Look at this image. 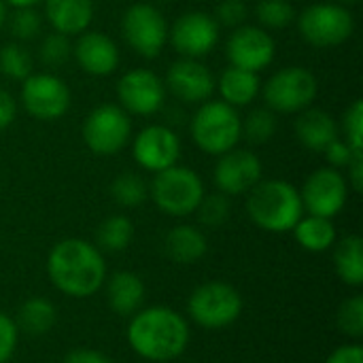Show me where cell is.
<instances>
[{"label":"cell","mask_w":363,"mask_h":363,"mask_svg":"<svg viewBox=\"0 0 363 363\" xmlns=\"http://www.w3.org/2000/svg\"><path fill=\"white\" fill-rule=\"evenodd\" d=\"M294 236L298 240V245L304 251L311 253H323L330 251L336 242V228L332 223V219L325 217H317V215H308L302 217L296 225H294Z\"/></svg>","instance_id":"484cf974"},{"label":"cell","mask_w":363,"mask_h":363,"mask_svg":"<svg viewBox=\"0 0 363 363\" xmlns=\"http://www.w3.org/2000/svg\"><path fill=\"white\" fill-rule=\"evenodd\" d=\"M121 34L138 55L151 60L160 55L168 40V23L155 6L138 2L123 13Z\"/></svg>","instance_id":"30bf717a"},{"label":"cell","mask_w":363,"mask_h":363,"mask_svg":"<svg viewBox=\"0 0 363 363\" xmlns=\"http://www.w3.org/2000/svg\"><path fill=\"white\" fill-rule=\"evenodd\" d=\"M111 196H113V200L119 206H123V208H136V206H140L147 200L149 187L143 181V177H138L136 172H121L111 183Z\"/></svg>","instance_id":"f1b7e54d"},{"label":"cell","mask_w":363,"mask_h":363,"mask_svg":"<svg viewBox=\"0 0 363 363\" xmlns=\"http://www.w3.org/2000/svg\"><path fill=\"white\" fill-rule=\"evenodd\" d=\"M34 62L30 51L19 43H9L0 47V72L13 81H23L32 74Z\"/></svg>","instance_id":"f546056e"},{"label":"cell","mask_w":363,"mask_h":363,"mask_svg":"<svg viewBox=\"0 0 363 363\" xmlns=\"http://www.w3.org/2000/svg\"><path fill=\"white\" fill-rule=\"evenodd\" d=\"M317 77L304 66H287L272 74L264 85V100L270 111L300 113L317 98Z\"/></svg>","instance_id":"ba28073f"},{"label":"cell","mask_w":363,"mask_h":363,"mask_svg":"<svg viewBox=\"0 0 363 363\" xmlns=\"http://www.w3.org/2000/svg\"><path fill=\"white\" fill-rule=\"evenodd\" d=\"M106 302L108 308L119 317H132L143 308L145 302V283L136 272H115L106 281Z\"/></svg>","instance_id":"ffe728a7"},{"label":"cell","mask_w":363,"mask_h":363,"mask_svg":"<svg viewBox=\"0 0 363 363\" xmlns=\"http://www.w3.org/2000/svg\"><path fill=\"white\" fill-rule=\"evenodd\" d=\"M21 104L30 117L38 121H53L66 115L70 106V89L55 74H30L28 79H23Z\"/></svg>","instance_id":"8fae6325"},{"label":"cell","mask_w":363,"mask_h":363,"mask_svg":"<svg viewBox=\"0 0 363 363\" xmlns=\"http://www.w3.org/2000/svg\"><path fill=\"white\" fill-rule=\"evenodd\" d=\"M132 153L140 168L160 172L177 164L181 155V140L166 125H149L134 138Z\"/></svg>","instance_id":"2e32d148"},{"label":"cell","mask_w":363,"mask_h":363,"mask_svg":"<svg viewBox=\"0 0 363 363\" xmlns=\"http://www.w3.org/2000/svg\"><path fill=\"white\" fill-rule=\"evenodd\" d=\"M325 363H363V347L357 342L342 345L328 357Z\"/></svg>","instance_id":"60d3db41"},{"label":"cell","mask_w":363,"mask_h":363,"mask_svg":"<svg viewBox=\"0 0 363 363\" xmlns=\"http://www.w3.org/2000/svg\"><path fill=\"white\" fill-rule=\"evenodd\" d=\"M194 143L208 155H223L242 136V121L234 106L223 100H206L191 119Z\"/></svg>","instance_id":"277c9868"},{"label":"cell","mask_w":363,"mask_h":363,"mask_svg":"<svg viewBox=\"0 0 363 363\" xmlns=\"http://www.w3.org/2000/svg\"><path fill=\"white\" fill-rule=\"evenodd\" d=\"M296 136L306 149L323 153V149L338 138V125L330 113L321 108H304L296 119Z\"/></svg>","instance_id":"7402d4cb"},{"label":"cell","mask_w":363,"mask_h":363,"mask_svg":"<svg viewBox=\"0 0 363 363\" xmlns=\"http://www.w3.org/2000/svg\"><path fill=\"white\" fill-rule=\"evenodd\" d=\"M57 323V308L53 306V302H49L47 298H28L19 311H17V319L15 325L19 330V334H28V336H45L47 332L53 330V325Z\"/></svg>","instance_id":"d4e9b609"},{"label":"cell","mask_w":363,"mask_h":363,"mask_svg":"<svg viewBox=\"0 0 363 363\" xmlns=\"http://www.w3.org/2000/svg\"><path fill=\"white\" fill-rule=\"evenodd\" d=\"M19 345V330L15 325V319L4 315L0 311V363H6Z\"/></svg>","instance_id":"74e56055"},{"label":"cell","mask_w":363,"mask_h":363,"mask_svg":"<svg viewBox=\"0 0 363 363\" xmlns=\"http://www.w3.org/2000/svg\"><path fill=\"white\" fill-rule=\"evenodd\" d=\"M168 38L172 47L183 57H204L219 40V23L215 17L202 11H189L183 13L172 28L168 30Z\"/></svg>","instance_id":"4fadbf2b"},{"label":"cell","mask_w":363,"mask_h":363,"mask_svg":"<svg viewBox=\"0 0 363 363\" xmlns=\"http://www.w3.org/2000/svg\"><path fill=\"white\" fill-rule=\"evenodd\" d=\"M45 17L60 34H81L94 19V0H45Z\"/></svg>","instance_id":"44dd1931"},{"label":"cell","mask_w":363,"mask_h":363,"mask_svg":"<svg viewBox=\"0 0 363 363\" xmlns=\"http://www.w3.org/2000/svg\"><path fill=\"white\" fill-rule=\"evenodd\" d=\"M334 268L349 287L363 285V240L357 234L342 238L334 251Z\"/></svg>","instance_id":"4316f807"},{"label":"cell","mask_w":363,"mask_h":363,"mask_svg":"<svg viewBox=\"0 0 363 363\" xmlns=\"http://www.w3.org/2000/svg\"><path fill=\"white\" fill-rule=\"evenodd\" d=\"M11 32L17 40H32L38 30H40V15L34 11V6L30 9H17L11 15Z\"/></svg>","instance_id":"d590c367"},{"label":"cell","mask_w":363,"mask_h":363,"mask_svg":"<svg viewBox=\"0 0 363 363\" xmlns=\"http://www.w3.org/2000/svg\"><path fill=\"white\" fill-rule=\"evenodd\" d=\"M164 251L174 264L189 266V264L200 262L206 255L208 242H206V236L198 228H194V225H177L166 234Z\"/></svg>","instance_id":"603a6c76"},{"label":"cell","mask_w":363,"mask_h":363,"mask_svg":"<svg viewBox=\"0 0 363 363\" xmlns=\"http://www.w3.org/2000/svg\"><path fill=\"white\" fill-rule=\"evenodd\" d=\"M47 274L51 285L60 294L85 300L104 287V255L96 245L83 238H66L53 245V249L49 251Z\"/></svg>","instance_id":"6da1fadb"},{"label":"cell","mask_w":363,"mask_h":363,"mask_svg":"<svg viewBox=\"0 0 363 363\" xmlns=\"http://www.w3.org/2000/svg\"><path fill=\"white\" fill-rule=\"evenodd\" d=\"M4 23H6V2L0 0V30L4 28Z\"/></svg>","instance_id":"bcb514c9"},{"label":"cell","mask_w":363,"mask_h":363,"mask_svg":"<svg viewBox=\"0 0 363 363\" xmlns=\"http://www.w3.org/2000/svg\"><path fill=\"white\" fill-rule=\"evenodd\" d=\"M245 138L253 145H266L277 132V115L270 108H255L242 123Z\"/></svg>","instance_id":"4dcf8cb0"},{"label":"cell","mask_w":363,"mask_h":363,"mask_svg":"<svg viewBox=\"0 0 363 363\" xmlns=\"http://www.w3.org/2000/svg\"><path fill=\"white\" fill-rule=\"evenodd\" d=\"M166 87L181 102L200 104L213 96L215 77L202 62L183 57L170 64L168 74H166Z\"/></svg>","instance_id":"ac0fdd59"},{"label":"cell","mask_w":363,"mask_h":363,"mask_svg":"<svg viewBox=\"0 0 363 363\" xmlns=\"http://www.w3.org/2000/svg\"><path fill=\"white\" fill-rule=\"evenodd\" d=\"M347 168H349V183L359 194L363 189V151L353 155V160L349 162Z\"/></svg>","instance_id":"ee69618b"},{"label":"cell","mask_w":363,"mask_h":363,"mask_svg":"<svg viewBox=\"0 0 363 363\" xmlns=\"http://www.w3.org/2000/svg\"><path fill=\"white\" fill-rule=\"evenodd\" d=\"M215 17H217L215 21L221 26L238 28L247 19V4L242 0H221Z\"/></svg>","instance_id":"f35d334b"},{"label":"cell","mask_w":363,"mask_h":363,"mask_svg":"<svg viewBox=\"0 0 363 363\" xmlns=\"http://www.w3.org/2000/svg\"><path fill=\"white\" fill-rule=\"evenodd\" d=\"M132 136L128 113L117 104L96 106L83 121V143L96 155L119 153Z\"/></svg>","instance_id":"9c48e42d"},{"label":"cell","mask_w":363,"mask_h":363,"mask_svg":"<svg viewBox=\"0 0 363 363\" xmlns=\"http://www.w3.org/2000/svg\"><path fill=\"white\" fill-rule=\"evenodd\" d=\"M342 2H347V4H355V2H359V0H342Z\"/></svg>","instance_id":"7dc6e473"},{"label":"cell","mask_w":363,"mask_h":363,"mask_svg":"<svg viewBox=\"0 0 363 363\" xmlns=\"http://www.w3.org/2000/svg\"><path fill=\"white\" fill-rule=\"evenodd\" d=\"M300 198L308 215L332 219L347 204L349 198L347 179L336 168H319L306 179Z\"/></svg>","instance_id":"7c38bea8"},{"label":"cell","mask_w":363,"mask_h":363,"mask_svg":"<svg viewBox=\"0 0 363 363\" xmlns=\"http://www.w3.org/2000/svg\"><path fill=\"white\" fill-rule=\"evenodd\" d=\"M117 98L121 108L132 115H153L162 108L166 98L164 81L147 68L128 70L117 83Z\"/></svg>","instance_id":"5bb4252c"},{"label":"cell","mask_w":363,"mask_h":363,"mask_svg":"<svg viewBox=\"0 0 363 363\" xmlns=\"http://www.w3.org/2000/svg\"><path fill=\"white\" fill-rule=\"evenodd\" d=\"M4 2L15 6V9H30V6H36L40 0H4Z\"/></svg>","instance_id":"f6af8a7d"},{"label":"cell","mask_w":363,"mask_h":363,"mask_svg":"<svg viewBox=\"0 0 363 363\" xmlns=\"http://www.w3.org/2000/svg\"><path fill=\"white\" fill-rule=\"evenodd\" d=\"M262 181V162L245 149H230L219 155L215 166V185L225 196H242Z\"/></svg>","instance_id":"e0dca14e"},{"label":"cell","mask_w":363,"mask_h":363,"mask_svg":"<svg viewBox=\"0 0 363 363\" xmlns=\"http://www.w3.org/2000/svg\"><path fill=\"white\" fill-rule=\"evenodd\" d=\"M74 57L91 77L113 74L119 66V49L113 38L102 32H81L74 45Z\"/></svg>","instance_id":"d6986e66"},{"label":"cell","mask_w":363,"mask_h":363,"mask_svg":"<svg viewBox=\"0 0 363 363\" xmlns=\"http://www.w3.org/2000/svg\"><path fill=\"white\" fill-rule=\"evenodd\" d=\"M255 17L262 26L281 30L296 19V11L289 0H259L255 6Z\"/></svg>","instance_id":"1f68e13d"},{"label":"cell","mask_w":363,"mask_h":363,"mask_svg":"<svg viewBox=\"0 0 363 363\" xmlns=\"http://www.w3.org/2000/svg\"><path fill=\"white\" fill-rule=\"evenodd\" d=\"M72 55V45L68 40L66 34H60V32H53V34H47L40 43V60L45 66H51V68H57V66H64Z\"/></svg>","instance_id":"e575fe53"},{"label":"cell","mask_w":363,"mask_h":363,"mask_svg":"<svg viewBox=\"0 0 363 363\" xmlns=\"http://www.w3.org/2000/svg\"><path fill=\"white\" fill-rule=\"evenodd\" d=\"M355 153H359V151H353V149L347 145V140H340V138L332 140V143L323 149L325 160H328L334 168H347Z\"/></svg>","instance_id":"ab89813d"},{"label":"cell","mask_w":363,"mask_h":363,"mask_svg":"<svg viewBox=\"0 0 363 363\" xmlns=\"http://www.w3.org/2000/svg\"><path fill=\"white\" fill-rule=\"evenodd\" d=\"M149 196L162 213L170 217H187L196 213L202 202L204 183L191 168L174 164L155 172L149 185Z\"/></svg>","instance_id":"5b68a950"},{"label":"cell","mask_w":363,"mask_h":363,"mask_svg":"<svg viewBox=\"0 0 363 363\" xmlns=\"http://www.w3.org/2000/svg\"><path fill=\"white\" fill-rule=\"evenodd\" d=\"M242 296L223 281H211L196 287L187 300V315L206 330H223L242 315Z\"/></svg>","instance_id":"8992f818"},{"label":"cell","mask_w":363,"mask_h":363,"mask_svg":"<svg viewBox=\"0 0 363 363\" xmlns=\"http://www.w3.org/2000/svg\"><path fill=\"white\" fill-rule=\"evenodd\" d=\"M62 363H113L104 353L96 349H74L70 351Z\"/></svg>","instance_id":"b9f144b4"},{"label":"cell","mask_w":363,"mask_h":363,"mask_svg":"<svg viewBox=\"0 0 363 363\" xmlns=\"http://www.w3.org/2000/svg\"><path fill=\"white\" fill-rule=\"evenodd\" d=\"M274 38L257 26H238L225 45V57L232 66L259 72L274 60Z\"/></svg>","instance_id":"9a60e30c"},{"label":"cell","mask_w":363,"mask_h":363,"mask_svg":"<svg viewBox=\"0 0 363 363\" xmlns=\"http://www.w3.org/2000/svg\"><path fill=\"white\" fill-rule=\"evenodd\" d=\"M302 38L313 47H338L347 43L355 30L351 11L342 4H313L298 17Z\"/></svg>","instance_id":"52a82bcc"},{"label":"cell","mask_w":363,"mask_h":363,"mask_svg":"<svg viewBox=\"0 0 363 363\" xmlns=\"http://www.w3.org/2000/svg\"><path fill=\"white\" fill-rule=\"evenodd\" d=\"M342 128H345L347 145L353 151H363V100H355L347 108Z\"/></svg>","instance_id":"8d00e7d4"},{"label":"cell","mask_w":363,"mask_h":363,"mask_svg":"<svg viewBox=\"0 0 363 363\" xmlns=\"http://www.w3.org/2000/svg\"><path fill=\"white\" fill-rule=\"evenodd\" d=\"M219 87V94L223 98L225 104L230 106H245L249 102L255 100V96L259 94V77L257 72L251 70H242L236 66H230L221 72L219 83H215Z\"/></svg>","instance_id":"cb8c5ba5"},{"label":"cell","mask_w":363,"mask_h":363,"mask_svg":"<svg viewBox=\"0 0 363 363\" xmlns=\"http://www.w3.org/2000/svg\"><path fill=\"white\" fill-rule=\"evenodd\" d=\"M132 238H134V225L125 215H111L96 230L98 249L108 251V253L125 251Z\"/></svg>","instance_id":"83f0119b"},{"label":"cell","mask_w":363,"mask_h":363,"mask_svg":"<svg viewBox=\"0 0 363 363\" xmlns=\"http://www.w3.org/2000/svg\"><path fill=\"white\" fill-rule=\"evenodd\" d=\"M247 211L251 221L270 234L291 232L304 215L300 191L281 179L259 181L249 191Z\"/></svg>","instance_id":"3957f363"},{"label":"cell","mask_w":363,"mask_h":363,"mask_svg":"<svg viewBox=\"0 0 363 363\" xmlns=\"http://www.w3.org/2000/svg\"><path fill=\"white\" fill-rule=\"evenodd\" d=\"M336 323L340 328V332L349 338L359 340L363 336V296H351L349 300H345L338 308L336 315Z\"/></svg>","instance_id":"836d02e7"},{"label":"cell","mask_w":363,"mask_h":363,"mask_svg":"<svg viewBox=\"0 0 363 363\" xmlns=\"http://www.w3.org/2000/svg\"><path fill=\"white\" fill-rule=\"evenodd\" d=\"M15 115H17V104L13 96L0 89V130L9 128L15 121Z\"/></svg>","instance_id":"7bdbcfd3"},{"label":"cell","mask_w":363,"mask_h":363,"mask_svg":"<svg viewBox=\"0 0 363 363\" xmlns=\"http://www.w3.org/2000/svg\"><path fill=\"white\" fill-rule=\"evenodd\" d=\"M189 323L168 306L140 308L130 317L128 342L132 351L147 362H172L189 345Z\"/></svg>","instance_id":"7a4b0ae2"},{"label":"cell","mask_w":363,"mask_h":363,"mask_svg":"<svg viewBox=\"0 0 363 363\" xmlns=\"http://www.w3.org/2000/svg\"><path fill=\"white\" fill-rule=\"evenodd\" d=\"M196 213L206 228H221L232 215V204L225 194H211V196L204 194Z\"/></svg>","instance_id":"d6a6232c"}]
</instances>
